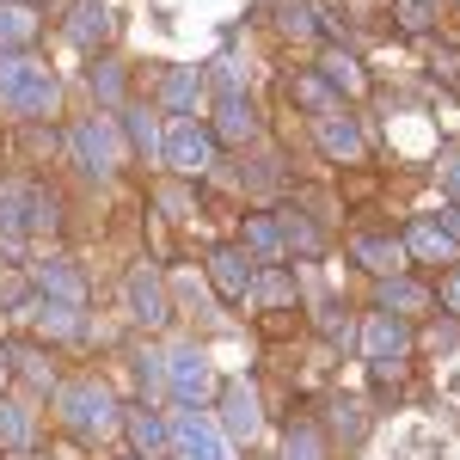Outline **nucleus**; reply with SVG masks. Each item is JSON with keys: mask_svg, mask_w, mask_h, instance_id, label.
Instances as JSON below:
<instances>
[{"mask_svg": "<svg viewBox=\"0 0 460 460\" xmlns=\"http://www.w3.org/2000/svg\"><path fill=\"white\" fill-rule=\"evenodd\" d=\"M0 105L13 117H49L62 105V80L31 56H0Z\"/></svg>", "mask_w": 460, "mask_h": 460, "instance_id": "nucleus-1", "label": "nucleus"}, {"mask_svg": "<svg viewBox=\"0 0 460 460\" xmlns=\"http://www.w3.org/2000/svg\"><path fill=\"white\" fill-rule=\"evenodd\" d=\"M56 411H62V424L74 436H86V442H99L111 429L123 424V405L111 399L99 381H68V387H56Z\"/></svg>", "mask_w": 460, "mask_h": 460, "instance_id": "nucleus-2", "label": "nucleus"}, {"mask_svg": "<svg viewBox=\"0 0 460 460\" xmlns=\"http://www.w3.org/2000/svg\"><path fill=\"white\" fill-rule=\"evenodd\" d=\"M160 154H166V166H172L178 178H203L215 160V129H203V123H172L166 136H160Z\"/></svg>", "mask_w": 460, "mask_h": 460, "instance_id": "nucleus-3", "label": "nucleus"}, {"mask_svg": "<svg viewBox=\"0 0 460 460\" xmlns=\"http://www.w3.org/2000/svg\"><path fill=\"white\" fill-rule=\"evenodd\" d=\"M56 221V203L37 190V184H0V234L19 240V234H37Z\"/></svg>", "mask_w": 460, "mask_h": 460, "instance_id": "nucleus-4", "label": "nucleus"}, {"mask_svg": "<svg viewBox=\"0 0 460 460\" xmlns=\"http://www.w3.org/2000/svg\"><path fill=\"white\" fill-rule=\"evenodd\" d=\"M405 350H411V325L399 314H368V325H362V356L375 362V375H399Z\"/></svg>", "mask_w": 460, "mask_h": 460, "instance_id": "nucleus-5", "label": "nucleus"}, {"mask_svg": "<svg viewBox=\"0 0 460 460\" xmlns=\"http://www.w3.org/2000/svg\"><path fill=\"white\" fill-rule=\"evenodd\" d=\"M68 147H74V166H86V172H111V166L123 160V136L111 129L105 117H86V123H74Z\"/></svg>", "mask_w": 460, "mask_h": 460, "instance_id": "nucleus-6", "label": "nucleus"}, {"mask_svg": "<svg viewBox=\"0 0 460 460\" xmlns=\"http://www.w3.org/2000/svg\"><path fill=\"white\" fill-rule=\"evenodd\" d=\"M172 448H178V460H227L221 429H215L197 405H184V411L172 418Z\"/></svg>", "mask_w": 460, "mask_h": 460, "instance_id": "nucleus-7", "label": "nucleus"}, {"mask_svg": "<svg viewBox=\"0 0 460 460\" xmlns=\"http://www.w3.org/2000/svg\"><path fill=\"white\" fill-rule=\"evenodd\" d=\"M166 387L184 399V405H203L215 387V375H209V356L197 350V344H184V350L166 356Z\"/></svg>", "mask_w": 460, "mask_h": 460, "instance_id": "nucleus-8", "label": "nucleus"}, {"mask_svg": "<svg viewBox=\"0 0 460 460\" xmlns=\"http://www.w3.org/2000/svg\"><path fill=\"white\" fill-rule=\"evenodd\" d=\"M221 429H227L234 442H252V436L264 429V405H258V387H252V381H227V387H221Z\"/></svg>", "mask_w": 460, "mask_h": 460, "instance_id": "nucleus-9", "label": "nucleus"}, {"mask_svg": "<svg viewBox=\"0 0 460 460\" xmlns=\"http://www.w3.org/2000/svg\"><path fill=\"white\" fill-rule=\"evenodd\" d=\"M405 258H424V264H460V240L442 227V221H429V215H418L411 227H405Z\"/></svg>", "mask_w": 460, "mask_h": 460, "instance_id": "nucleus-10", "label": "nucleus"}, {"mask_svg": "<svg viewBox=\"0 0 460 460\" xmlns=\"http://www.w3.org/2000/svg\"><path fill=\"white\" fill-rule=\"evenodd\" d=\"M129 314L142 319V325H166L172 319V295H166V277L154 264L129 270Z\"/></svg>", "mask_w": 460, "mask_h": 460, "instance_id": "nucleus-11", "label": "nucleus"}, {"mask_svg": "<svg viewBox=\"0 0 460 460\" xmlns=\"http://www.w3.org/2000/svg\"><path fill=\"white\" fill-rule=\"evenodd\" d=\"M215 142H234V147L258 142V105H252L246 93H221V105H215Z\"/></svg>", "mask_w": 460, "mask_h": 460, "instance_id": "nucleus-12", "label": "nucleus"}, {"mask_svg": "<svg viewBox=\"0 0 460 460\" xmlns=\"http://www.w3.org/2000/svg\"><path fill=\"white\" fill-rule=\"evenodd\" d=\"M209 283H215L221 301H246V295H252V258L240 246L209 252Z\"/></svg>", "mask_w": 460, "mask_h": 460, "instance_id": "nucleus-13", "label": "nucleus"}, {"mask_svg": "<svg viewBox=\"0 0 460 460\" xmlns=\"http://www.w3.org/2000/svg\"><path fill=\"white\" fill-rule=\"evenodd\" d=\"M319 147H325L332 160H344V166H356V160H362V129H356V117H344V111L319 117Z\"/></svg>", "mask_w": 460, "mask_h": 460, "instance_id": "nucleus-14", "label": "nucleus"}, {"mask_svg": "<svg viewBox=\"0 0 460 460\" xmlns=\"http://www.w3.org/2000/svg\"><path fill=\"white\" fill-rule=\"evenodd\" d=\"M350 252H356V264H368L375 277H399V270H405V246L387 240V234H356Z\"/></svg>", "mask_w": 460, "mask_h": 460, "instance_id": "nucleus-15", "label": "nucleus"}, {"mask_svg": "<svg viewBox=\"0 0 460 460\" xmlns=\"http://www.w3.org/2000/svg\"><path fill=\"white\" fill-rule=\"evenodd\" d=\"M37 288H43V301H68V307H80V301H86V283H80V270H74L68 258L37 264Z\"/></svg>", "mask_w": 460, "mask_h": 460, "instance_id": "nucleus-16", "label": "nucleus"}, {"mask_svg": "<svg viewBox=\"0 0 460 460\" xmlns=\"http://www.w3.org/2000/svg\"><path fill=\"white\" fill-rule=\"evenodd\" d=\"M31 37H37V13H31V6H19V0H0V56L25 49Z\"/></svg>", "mask_w": 460, "mask_h": 460, "instance_id": "nucleus-17", "label": "nucleus"}, {"mask_svg": "<svg viewBox=\"0 0 460 460\" xmlns=\"http://www.w3.org/2000/svg\"><path fill=\"white\" fill-rule=\"evenodd\" d=\"M105 25H111V0H80L74 19H68V37L80 43V49H93V43L105 37Z\"/></svg>", "mask_w": 460, "mask_h": 460, "instance_id": "nucleus-18", "label": "nucleus"}, {"mask_svg": "<svg viewBox=\"0 0 460 460\" xmlns=\"http://www.w3.org/2000/svg\"><path fill=\"white\" fill-rule=\"evenodd\" d=\"M25 314H31L37 332H49V338H80V307H68V301H31Z\"/></svg>", "mask_w": 460, "mask_h": 460, "instance_id": "nucleus-19", "label": "nucleus"}, {"mask_svg": "<svg viewBox=\"0 0 460 460\" xmlns=\"http://www.w3.org/2000/svg\"><path fill=\"white\" fill-rule=\"evenodd\" d=\"M418 307H429V288L424 283H411V277H387L381 283V314H418Z\"/></svg>", "mask_w": 460, "mask_h": 460, "instance_id": "nucleus-20", "label": "nucleus"}, {"mask_svg": "<svg viewBox=\"0 0 460 460\" xmlns=\"http://www.w3.org/2000/svg\"><path fill=\"white\" fill-rule=\"evenodd\" d=\"M123 424H129V436H136V448H142V460H154L160 448H172V424H160V418H154L147 405H142V411H129Z\"/></svg>", "mask_w": 460, "mask_h": 460, "instance_id": "nucleus-21", "label": "nucleus"}, {"mask_svg": "<svg viewBox=\"0 0 460 460\" xmlns=\"http://www.w3.org/2000/svg\"><path fill=\"white\" fill-rule=\"evenodd\" d=\"M197 93H203V74H197V68H172V74H166V86H160V99H166L172 111H190V105H197Z\"/></svg>", "mask_w": 460, "mask_h": 460, "instance_id": "nucleus-22", "label": "nucleus"}, {"mask_svg": "<svg viewBox=\"0 0 460 460\" xmlns=\"http://www.w3.org/2000/svg\"><path fill=\"white\" fill-rule=\"evenodd\" d=\"M246 246L258 252V258H277V252H283V227H277L270 215H246Z\"/></svg>", "mask_w": 460, "mask_h": 460, "instance_id": "nucleus-23", "label": "nucleus"}, {"mask_svg": "<svg viewBox=\"0 0 460 460\" xmlns=\"http://www.w3.org/2000/svg\"><path fill=\"white\" fill-rule=\"evenodd\" d=\"M325 455V442H319V429L301 418V424H288V436H283V460H319Z\"/></svg>", "mask_w": 460, "mask_h": 460, "instance_id": "nucleus-24", "label": "nucleus"}, {"mask_svg": "<svg viewBox=\"0 0 460 460\" xmlns=\"http://www.w3.org/2000/svg\"><path fill=\"white\" fill-rule=\"evenodd\" d=\"M319 80H325L332 93H362V74H356L350 56H325V62H319Z\"/></svg>", "mask_w": 460, "mask_h": 460, "instance_id": "nucleus-25", "label": "nucleus"}, {"mask_svg": "<svg viewBox=\"0 0 460 460\" xmlns=\"http://www.w3.org/2000/svg\"><path fill=\"white\" fill-rule=\"evenodd\" d=\"M295 99H301V105H314L319 117H332V111H338V93H332L319 74H301V80H295Z\"/></svg>", "mask_w": 460, "mask_h": 460, "instance_id": "nucleus-26", "label": "nucleus"}, {"mask_svg": "<svg viewBox=\"0 0 460 460\" xmlns=\"http://www.w3.org/2000/svg\"><path fill=\"white\" fill-rule=\"evenodd\" d=\"M362 411H368L362 399H338V405H332V424H338V436H344V442H362V429H368V418H362Z\"/></svg>", "mask_w": 460, "mask_h": 460, "instance_id": "nucleus-27", "label": "nucleus"}, {"mask_svg": "<svg viewBox=\"0 0 460 460\" xmlns=\"http://www.w3.org/2000/svg\"><path fill=\"white\" fill-rule=\"evenodd\" d=\"M0 442L6 448H25L31 442V411L25 405H0Z\"/></svg>", "mask_w": 460, "mask_h": 460, "instance_id": "nucleus-28", "label": "nucleus"}, {"mask_svg": "<svg viewBox=\"0 0 460 460\" xmlns=\"http://www.w3.org/2000/svg\"><path fill=\"white\" fill-rule=\"evenodd\" d=\"M6 362H19V375H25V381L49 387V362H43V356H37L31 344H13V350H6Z\"/></svg>", "mask_w": 460, "mask_h": 460, "instance_id": "nucleus-29", "label": "nucleus"}, {"mask_svg": "<svg viewBox=\"0 0 460 460\" xmlns=\"http://www.w3.org/2000/svg\"><path fill=\"white\" fill-rule=\"evenodd\" d=\"M129 142L142 147V154H160V123L147 111H129Z\"/></svg>", "mask_w": 460, "mask_h": 460, "instance_id": "nucleus-30", "label": "nucleus"}, {"mask_svg": "<svg viewBox=\"0 0 460 460\" xmlns=\"http://www.w3.org/2000/svg\"><path fill=\"white\" fill-rule=\"evenodd\" d=\"M252 288H258V301H270V307H283L288 295H295V283H288L283 270H264V277H252Z\"/></svg>", "mask_w": 460, "mask_h": 460, "instance_id": "nucleus-31", "label": "nucleus"}, {"mask_svg": "<svg viewBox=\"0 0 460 460\" xmlns=\"http://www.w3.org/2000/svg\"><path fill=\"white\" fill-rule=\"evenodd\" d=\"M136 381H142L147 393H160V387H166V356H160V350H142V356H136Z\"/></svg>", "mask_w": 460, "mask_h": 460, "instance_id": "nucleus-32", "label": "nucleus"}, {"mask_svg": "<svg viewBox=\"0 0 460 460\" xmlns=\"http://www.w3.org/2000/svg\"><path fill=\"white\" fill-rule=\"evenodd\" d=\"M93 93H99L105 105L123 99V74H117V62H99V68H93Z\"/></svg>", "mask_w": 460, "mask_h": 460, "instance_id": "nucleus-33", "label": "nucleus"}, {"mask_svg": "<svg viewBox=\"0 0 460 460\" xmlns=\"http://www.w3.org/2000/svg\"><path fill=\"white\" fill-rule=\"evenodd\" d=\"M283 31H288V37H314L319 25H314V13H307L301 0H288V6H283Z\"/></svg>", "mask_w": 460, "mask_h": 460, "instance_id": "nucleus-34", "label": "nucleus"}, {"mask_svg": "<svg viewBox=\"0 0 460 460\" xmlns=\"http://www.w3.org/2000/svg\"><path fill=\"white\" fill-rule=\"evenodd\" d=\"M283 246H295V252H319V234L307 227V221H295V215H288V221H283Z\"/></svg>", "mask_w": 460, "mask_h": 460, "instance_id": "nucleus-35", "label": "nucleus"}, {"mask_svg": "<svg viewBox=\"0 0 460 460\" xmlns=\"http://www.w3.org/2000/svg\"><path fill=\"white\" fill-rule=\"evenodd\" d=\"M399 25L405 31H429V0H399Z\"/></svg>", "mask_w": 460, "mask_h": 460, "instance_id": "nucleus-36", "label": "nucleus"}, {"mask_svg": "<svg viewBox=\"0 0 460 460\" xmlns=\"http://www.w3.org/2000/svg\"><path fill=\"white\" fill-rule=\"evenodd\" d=\"M442 184H448V197L460 203V154H448V160H442Z\"/></svg>", "mask_w": 460, "mask_h": 460, "instance_id": "nucleus-37", "label": "nucleus"}, {"mask_svg": "<svg viewBox=\"0 0 460 460\" xmlns=\"http://www.w3.org/2000/svg\"><path fill=\"white\" fill-rule=\"evenodd\" d=\"M215 74H221V86H227V93H240V62H234V56H221Z\"/></svg>", "mask_w": 460, "mask_h": 460, "instance_id": "nucleus-38", "label": "nucleus"}, {"mask_svg": "<svg viewBox=\"0 0 460 460\" xmlns=\"http://www.w3.org/2000/svg\"><path fill=\"white\" fill-rule=\"evenodd\" d=\"M436 68L448 74V86H460V56H455V49H442V56H436Z\"/></svg>", "mask_w": 460, "mask_h": 460, "instance_id": "nucleus-39", "label": "nucleus"}, {"mask_svg": "<svg viewBox=\"0 0 460 460\" xmlns=\"http://www.w3.org/2000/svg\"><path fill=\"white\" fill-rule=\"evenodd\" d=\"M442 295H448V314H460V270L448 277V288H442Z\"/></svg>", "mask_w": 460, "mask_h": 460, "instance_id": "nucleus-40", "label": "nucleus"}, {"mask_svg": "<svg viewBox=\"0 0 460 460\" xmlns=\"http://www.w3.org/2000/svg\"><path fill=\"white\" fill-rule=\"evenodd\" d=\"M442 227H448V234L460 240V203H448V215H442Z\"/></svg>", "mask_w": 460, "mask_h": 460, "instance_id": "nucleus-41", "label": "nucleus"}, {"mask_svg": "<svg viewBox=\"0 0 460 460\" xmlns=\"http://www.w3.org/2000/svg\"><path fill=\"white\" fill-rule=\"evenodd\" d=\"M0 381H6V350H0Z\"/></svg>", "mask_w": 460, "mask_h": 460, "instance_id": "nucleus-42", "label": "nucleus"}]
</instances>
